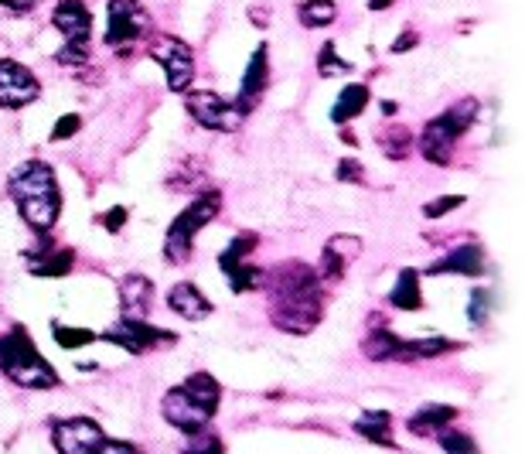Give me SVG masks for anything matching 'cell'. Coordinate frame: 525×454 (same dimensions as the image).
<instances>
[{
    "mask_svg": "<svg viewBox=\"0 0 525 454\" xmlns=\"http://www.w3.org/2000/svg\"><path fill=\"white\" fill-rule=\"evenodd\" d=\"M103 437H106L103 427L89 417L55 420V427H52V441H55L58 454H96Z\"/></svg>",
    "mask_w": 525,
    "mask_h": 454,
    "instance_id": "obj_11",
    "label": "cell"
},
{
    "mask_svg": "<svg viewBox=\"0 0 525 454\" xmlns=\"http://www.w3.org/2000/svg\"><path fill=\"white\" fill-rule=\"evenodd\" d=\"M45 236H41L38 250L31 253V274H35V277H69L72 267H75V253L72 250H58V246L45 243Z\"/></svg>",
    "mask_w": 525,
    "mask_h": 454,
    "instance_id": "obj_19",
    "label": "cell"
},
{
    "mask_svg": "<svg viewBox=\"0 0 525 454\" xmlns=\"http://www.w3.org/2000/svg\"><path fill=\"white\" fill-rule=\"evenodd\" d=\"M168 308L174 311L178 318H185V321H202L208 318L215 311V304L208 301V297L198 291L191 280H181V284H174L171 287V294H168Z\"/></svg>",
    "mask_w": 525,
    "mask_h": 454,
    "instance_id": "obj_18",
    "label": "cell"
},
{
    "mask_svg": "<svg viewBox=\"0 0 525 454\" xmlns=\"http://www.w3.org/2000/svg\"><path fill=\"white\" fill-rule=\"evenodd\" d=\"M393 417L386 414V410H365L362 417L355 420V434H362L365 441H372V444H386V448H396V441H393Z\"/></svg>",
    "mask_w": 525,
    "mask_h": 454,
    "instance_id": "obj_23",
    "label": "cell"
},
{
    "mask_svg": "<svg viewBox=\"0 0 525 454\" xmlns=\"http://www.w3.org/2000/svg\"><path fill=\"white\" fill-rule=\"evenodd\" d=\"M7 188H11V198L18 202L21 219L28 222L38 236H45L48 229H55L58 212H62V195H58V181H55L52 164L24 161L21 168H14Z\"/></svg>",
    "mask_w": 525,
    "mask_h": 454,
    "instance_id": "obj_2",
    "label": "cell"
},
{
    "mask_svg": "<svg viewBox=\"0 0 525 454\" xmlns=\"http://www.w3.org/2000/svg\"><path fill=\"white\" fill-rule=\"evenodd\" d=\"M478 120V99H457L450 110L440 113L437 120H430L420 134V154L430 164H450L454 158L457 140L471 130V123Z\"/></svg>",
    "mask_w": 525,
    "mask_h": 454,
    "instance_id": "obj_4",
    "label": "cell"
},
{
    "mask_svg": "<svg viewBox=\"0 0 525 454\" xmlns=\"http://www.w3.org/2000/svg\"><path fill=\"white\" fill-rule=\"evenodd\" d=\"M461 205H464V195H440V198H433V202L423 205V216H427V219H444L447 212L461 209Z\"/></svg>",
    "mask_w": 525,
    "mask_h": 454,
    "instance_id": "obj_31",
    "label": "cell"
},
{
    "mask_svg": "<svg viewBox=\"0 0 525 454\" xmlns=\"http://www.w3.org/2000/svg\"><path fill=\"white\" fill-rule=\"evenodd\" d=\"M164 417H168V424H174L178 431L195 434V431H202V427L212 424L215 410H208L205 403H198L185 386H174V390L164 393Z\"/></svg>",
    "mask_w": 525,
    "mask_h": 454,
    "instance_id": "obj_12",
    "label": "cell"
},
{
    "mask_svg": "<svg viewBox=\"0 0 525 454\" xmlns=\"http://www.w3.org/2000/svg\"><path fill=\"white\" fill-rule=\"evenodd\" d=\"M324 280L307 263H280L273 274H263V287L270 291V318L280 332L307 335L324 318Z\"/></svg>",
    "mask_w": 525,
    "mask_h": 454,
    "instance_id": "obj_1",
    "label": "cell"
},
{
    "mask_svg": "<svg viewBox=\"0 0 525 454\" xmlns=\"http://www.w3.org/2000/svg\"><path fill=\"white\" fill-rule=\"evenodd\" d=\"M416 137L410 134V127H389L379 134V151L386 154L389 161H406L413 154Z\"/></svg>",
    "mask_w": 525,
    "mask_h": 454,
    "instance_id": "obj_24",
    "label": "cell"
},
{
    "mask_svg": "<svg viewBox=\"0 0 525 454\" xmlns=\"http://www.w3.org/2000/svg\"><path fill=\"white\" fill-rule=\"evenodd\" d=\"M416 45H420V35H416V31H410V28H406L403 35H399V38L393 41V55H403L406 48H416Z\"/></svg>",
    "mask_w": 525,
    "mask_h": 454,
    "instance_id": "obj_38",
    "label": "cell"
},
{
    "mask_svg": "<svg viewBox=\"0 0 525 454\" xmlns=\"http://www.w3.org/2000/svg\"><path fill=\"white\" fill-rule=\"evenodd\" d=\"M485 250L478 243H464V246H454L444 260L430 263L427 274L430 277H444V274H461V277H485Z\"/></svg>",
    "mask_w": 525,
    "mask_h": 454,
    "instance_id": "obj_14",
    "label": "cell"
},
{
    "mask_svg": "<svg viewBox=\"0 0 525 454\" xmlns=\"http://www.w3.org/2000/svg\"><path fill=\"white\" fill-rule=\"evenodd\" d=\"M454 417H457V410L447 407V403H427V407H420L410 420H406V427H410V434L416 437H437Z\"/></svg>",
    "mask_w": 525,
    "mask_h": 454,
    "instance_id": "obj_20",
    "label": "cell"
},
{
    "mask_svg": "<svg viewBox=\"0 0 525 454\" xmlns=\"http://www.w3.org/2000/svg\"><path fill=\"white\" fill-rule=\"evenodd\" d=\"M52 21L58 28V35L65 38V48H86L89 31H93V14L82 0H58Z\"/></svg>",
    "mask_w": 525,
    "mask_h": 454,
    "instance_id": "obj_13",
    "label": "cell"
},
{
    "mask_svg": "<svg viewBox=\"0 0 525 454\" xmlns=\"http://www.w3.org/2000/svg\"><path fill=\"white\" fill-rule=\"evenodd\" d=\"M382 113H386V117H393V113H396V103H393V99H386V103H382Z\"/></svg>",
    "mask_w": 525,
    "mask_h": 454,
    "instance_id": "obj_40",
    "label": "cell"
},
{
    "mask_svg": "<svg viewBox=\"0 0 525 454\" xmlns=\"http://www.w3.org/2000/svg\"><path fill=\"white\" fill-rule=\"evenodd\" d=\"M191 120L198 123V127L205 130H219V134H236L239 127H243L246 113L239 110L232 99H225L219 93H208V89H195V93H188L185 99Z\"/></svg>",
    "mask_w": 525,
    "mask_h": 454,
    "instance_id": "obj_6",
    "label": "cell"
},
{
    "mask_svg": "<svg viewBox=\"0 0 525 454\" xmlns=\"http://www.w3.org/2000/svg\"><path fill=\"white\" fill-rule=\"evenodd\" d=\"M41 96V82L28 65L0 59V110H21Z\"/></svg>",
    "mask_w": 525,
    "mask_h": 454,
    "instance_id": "obj_9",
    "label": "cell"
},
{
    "mask_svg": "<svg viewBox=\"0 0 525 454\" xmlns=\"http://www.w3.org/2000/svg\"><path fill=\"white\" fill-rule=\"evenodd\" d=\"M219 209H222V192L205 188V192L171 222L168 239H164V257H168L171 263H185L191 257V250H195V236L219 216Z\"/></svg>",
    "mask_w": 525,
    "mask_h": 454,
    "instance_id": "obj_5",
    "label": "cell"
},
{
    "mask_svg": "<svg viewBox=\"0 0 525 454\" xmlns=\"http://www.w3.org/2000/svg\"><path fill=\"white\" fill-rule=\"evenodd\" d=\"M358 253H362V239L358 236H331L328 246L321 253V267H318V277L321 280H341Z\"/></svg>",
    "mask_w": 525,
    "mask_h": 454,
    "instance_id": "obj_16",
    "label": "cell"
},
{
    "mask_svg": "<svg viewBox=\"0 0 525 454\" xmlns=\"http://www.w3.org/2000/svg\"><path fill=\"white\" fill-rule=\"evenodd\" d=\"M297 18L304 28H328L338 18V4L335 0H304L297 7Z\"/></svg>",
    "mask_w": 525,
    "mask_h": 454,
    "instance_id": "obj_25",
    "label": "cell"
},
{
    "mask_svg": "<svg viewBox=\"0 0 525 454\" xmlns=\"http://www.w3.org/2000/svg\"><path fill=\"white\" fill-rule=\"evenodd\" d=\"M488 311H491V294L488 291H474L471 304H468V321H471V325H485Z\"/></svg>",
    "mask_w": 525,
    "mask_h": 454,
    "instance_id": "obj_32",
    "label": "cell"
},
{
    "mask_svg": "<svg viewBox=\"0 0 525 454\" xmlns=\"http://www.w3.org/2000/svg\"><path fill=\"white\" fill-rule=\"evenodd\" d=\"M389 304L399 311H420L423 308V291H420V274L416 270H399L396 287L389 291Z\"/></svg>",
    "mask_w": 525,
    "mask_h": 454,
    "instance_id": "obj_22",
    "label": "cell"
},
{
    "mask_svg": "<svg viewBox=\"0 0 525 454\" xmlns=\"http://www.w3.org/2000/svg\"><path fill=\"white\" fill-rule=\"evenodd\" d=\"M256 243H260V236H256V233H239L236 239H232V243L219 253V267H222V274H232V270H236V267H243L249 253L256 250Z\"/></svg>",
    "mask_w": 525,
    "mask_h": 454,
    "instance_id": "obj_26",
    "label": "cell"
},
{
    "mask_svg": "<svg viewBox=\"0 0 525 454\" xmlns=\"http://www.w3.org/2000/svg\"><path fill=\"white\" fill-rule=\"evenodd\" d=\"M99 338H103V342L120 345V349L130 352V356H144V352H150L154 345L174 342V335L164 332V328H154V325H147V321H130V318H120Z\"/></svg>",
    "mask_w": 525,
    "mask_h": 454,
    "instance_id": "obj_10",
    "label": "cell"
},
{
    "mask_svg": "<svg viewBox=\"0 0 525 454\" xmlns=\"http://www.w3.org/2000/svg\"><path fill=\"white\" fill-rule=\"evenodd\" d=\"M79 127H82V117L79 113H65V117H58L55 120V127H52V140H69L79 134Z\"/></svg>",
    "mask_w": 525,
    "mask_h": 454,
    "instance_id": "obj_33",
    "label": "cell"
},
{
    "mask_svg": "<svg viewBox=\"0 0 525 454\" xmlns=\"http://www.w3.org/2000/svg\"><path fill=\"white\" fill-rule=\"evenodd\" d=\"M99 226L110 229V233H120V229L127 226V209H123V205H116V209L103 212V216H99Z\"/></svg>",
    "mask_w": 525,
    "mask_h": 454,
    "instance_id": "obj_34",
    "label": "cell"
},
{
    "mask_svg": "<svg viewBox=\"0 0 525 454\" xmlns=\"http://www.w3.org/2000/svg\"><path fill=\"white\" fill-rule=\"evenodd\" d=\"M396 0H369V11H389Z\"/></svg>",
    "mask_w": 525,
    "mask_h": 454,
    "instance_id": "obj_39",
    "label": "cell"
},
{
    "mask_svg": "<svg viewBox=\"0 0 525 454\" xmlns=\"http://www.w3.org/2000/svg\"><path fill=\"white\" fill-rule=\"evenodd\" d=\"M266 82H270V52H266V45H260L243 72V86H239V99H236L239 110L249 113L260 103V96L266 93Z\"/></svg>",
    "mask_w": 525,
    "mask_h": 454,
    "instance_id": "obj_15",
    "label": "cell"
},
{
    "mask_svg": "<svg viewBox=\"0 0 525 454\" xmlns=\"http://www.w3.org/2000/svg\"><path fill=\"white\" fill-rule=\"evenodd\" d=\"M437 441L447 454H481L478 444H474V437L464 434V431H447L444 427V431L437 434Z\"/></svg>",
    "mask_w": 525,
    "mask_h": 454,
    "instance_id": "obj_29",
    "label": "cell"
},
{
    "mask_svg": "<svg viewBox=\"0 0 525 454\" xmlns=\"http://www.w3.org/2000/svg\"><path fill=\"white\" fill-rule=\"evenodd\" d=\"M154 308V284L144 274H127L120 280V311L130 321H144Z\"/></svg>",
    "mask_w": 525,
    "mask_h": 454,
    "instance_id": "obj_17",
    "label": "cell"
},
{
    "mask_svg": "<svg viewBox=\"0 0 525 454\" xmlns=\"http://www.w3.org/2000/svg\"><path fill=\"white\" fill-rule=\"evenodd\" d=\"M318 72L324 79H338V76H348V72H352V62L338 59L335 41H328V45L321 48V55H318Z\"/></svg>",
    "mask_w": 525,
    "mask_h": 454,
    "instance_id": "obj_27",
    "label": "cell"
},
{
    "mask_svg": "<svg viewBox=\"0 0 525 454\" xmlns=\"http://www.w3.org/2000/svg\"><path fill=\"white\" fill-rule=\"evenodd\" d=\"M185 454H222V441H219V434H212V431H195V434H188V444H185Z\"/></svg>",
    "mask_w": 525,
    "mask_h": 454,
    "instance_id": "obj_30",
    "label": "cell"
},
{
    "mask_svg": "<svg viewBox=\"0 0 525 454\" xmlns=\"http://www.w3.org/2000/svg\"><path fill=\"white\" fill-rule=\"evenodd\" d=\"M338 181H345V185H352V181H365V168L352 158H345L338 164Z\"/></svg>",
    "mask_w": 525,
    "mask_h": 454,
    "instance_id": "obj_35",
    "label": "cell"
},
{
    "mask_svg": "<svg viewBox=\"0 0 525 454\" xmlns=\"http://www.w3.org/2000/svg\"><path fill=\"white\" fill-rule=\"evenodd\" d=\"M52 338L62 345L65 352H72V349H82V345L96 342L99 335L86 332V328H72V325H52Z\"/></svg>",
    "mask_w": 525,
    "mask_h": 454,
    "instance_id": "obj_28",
    "label": "cell"
},
{
    "mask_svg": "<svg viewBox=\"0 0 525 454\" xmlns=\"http://www.w3.org/2000/svg\"><path fill=\"white\" fill-rule=\"evenodd\" d=\"M38 0H0V14H7V18H18V14H28L35 11Z\"/></svg>",
    "mask_w": 525,
    "mask_h": 454,
    "instance_id": "obj_36",
    "label": "cell"
},
{
    "mask_svg": "<svg viewBox=\"0 0 525 454\" xmlns=\"http://www.w3.org/2000/svg\"><path fill=\"white\" fill-rule=\"evenodd\" d=\"M0 369L11 383L24 386V390H52L58 386V373L41 359L38 345L31 342L28 328L14 325L7 335H0Z\"/></svg>",
    "mask_w": 525,
    "mask_h": 454,
    "instance_id": "obj_3",
    "label": "cell"
},
{
    "mask_svg": "<svg viewBox=\"0 0 525 454\" xmlns=\"http://www.w3.org/2000/svg\"><path fill=\"white\" fill-rule=\"evenodd\" d=\"M150 59L164 65L171 93H188L191 79H195V52H191L188 41L174 35H157L150 41Z\"/></svg>",
    "mask_w": 525,
    "mask_h": 454,
    "instance_id": "obj_8",
    "label": "cell"
},
{
    "mask_svg": "<svg viewBox=\"0 0 525 454\" xmlns=\"http://www.w3.org/2000/svg\"><path fill=\"white\" fill-rule=\"evenodd\" d=\"M365 106H369V86H365V82H348L338 93L335 106H331V123L345 127L348 120H355L358 113L365 110Z\"/></svg>",
    "mask_w": 525,
    "mask_h": 454,
    "instance_id": "obj_21",
    "label": "cell"
},
{
    "mask_svg": "<svg viewBox=\"0 0 525 454\" xmlns=\"http://www.w3.org/2000/svg\"><path fill=\"white\" fill-rule=\"evenodd\" d=\"M154 21H150L147 7L140 0H110L106 4V45L110 48H123L130 41L150 35Z\"/></svg>",
    "mask_w": 525,
    "mask_h": 454,
    "instance_id": "obj_7",
    "label": "cell"
},
{
    "mask_svg": "<svg viewBox=\"0 0 525 454\" xmlns=\"http://www.w3.org/2000/svg\"><path fill=\"white\" fill-rule=\"evenodd\" d=\"M96 454H137V448L127 441H116V437H103V444L96 448Z\"/></svg>",
    "mask_w": 525,
    "mask_h": 454,
    "instance_id": "obj_37",
    "label": "cell"
}]
</instances>
